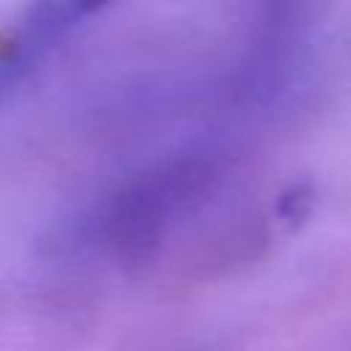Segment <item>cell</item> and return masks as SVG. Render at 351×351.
Here are the masks:
<instances>
[{
  "label": "cell",
  "instance_id": "cell-1",
  "mask_svg": "<svg viewBox=\"0 0 351 351\" xmlns=\"http://www.w3.org/2000/svg\"><path fill=\"white\" fill-rule=\"evenodd\" d=\"M233 176L236 159L225 148L195 145L170 154L99 203L85 222L88 241L118 266H156L189 228L211 217Z\"/></svg>",
  "mask_w": 351,
  "mask_h": 351
},
{
  "label": "cell",
  "instance_id": "cell-2",
  "mask_svg": "<svg viewBox=\"0 0 351 351\" xmlns=\"http://www.w3.org/2000/svg\"><path fill=\"white\" fill-rule=\"evenodd\" d=\"M93 11L80 3H44L30 8L0 38V104L58 49Z\"/></svg>",
  "mask_w": 351,
  "mask_h": 351
}]
</instances>
